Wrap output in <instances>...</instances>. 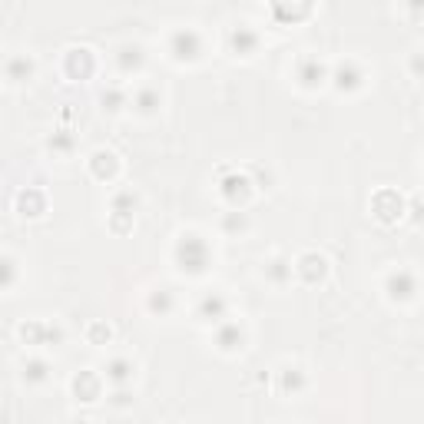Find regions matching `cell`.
Returning a JSON list of instances; mask_svg holds the SVG:
<instances>
[{
  "mask_svg": "<svg viewBox=\"0 0 424 424\" xmlns=\"http://www.w3.org/2000/svg\"><path fill=\"white\" fill-rule=\"evenodd\" d=\"M176 262H179V269L189 272V275H199V272L209 269L212 262V252L209 245H206V239H199V235H179V242H176Z\"/></svg>",
  "mask_w": 424,
  "mask_h": 424,
  "instance_id": "1",
  "label": "cell"
},
{
  "mask_svg": "<svg viewBox=\"0 0 424 424\" xmlns=\"http://www.w3.org/2000/svg\"><path fill=\"white\" fill-rule=\"evenodd\" d=\"M169 53H173L176 60H199L203 57V37H199L193 27L176 30L173 40H169Z\"/></svg>",
  "mask_w": 424,
  "mask_h": 424,
  "instance_id": "2",
  "label": "cell"
},
{
  "mask_svg": "<svg viewBox=\"0 0 424 424\" xmlns=\"http://www.w3.org/2000/svg\"><path fill=\"white\" fill-rule=\"evenodd\" d=\"M388 295L395 302H411L421 292V285H418V279H415V272H408V269H398V272H391L388 275Z\"/></svg>",
  "mask_w": 424,
  "mask_h": 424,
  "instance_id": "3",
  "label": "cell"
},
{
  "mask_svg": "<svg viewBox=\"0 0 424 424\" xmlns=\"http://www.w3.org/2000/svg\"><path fill=\"white\" fill-rule=\"evenodd\" d=\"M63 67H67V73L73 80H83L93 73V53H90L87 47H73L67 50V60H63Z\"/></svg>",
  "mask_w": 424,
  "mask_h": 424,
  "instance_id": "4",
  "label": "cell"
},
{
  "mask_svg": "<svg viewBox=\"0 0 424 424\" xmlns=\"http://www.w3.org/2000/svg\"><path fill=\"white\" fill-rule=\"evenodd\" d=\"M401 212H405V203H401V196H398V193L385 189V193L375 196V216L381 222H395Z\"/></svg>",
  "mask_w": 424,
  "mask_h": 424,
  "instance_id": "5",
  "label": "cell"
},
{
  "mask_svg": "<svg viewBox=\"0 0 424 424\" xmlns=\"http://www.w3.org/2000/svg\"><path fill=\"white\" fill-rule=\"evenodd\" d=\"M229 47H232V53H235V57H252V53H255V47H259V37H255L249 27H235L229 33Z\"/></svg>",
  "mask_w": 424,
  "mask_h": 424,
  "instance_id": "6",
  "label": "cell"
},
{
  "mask_svg": "<svg viewBox=\"0 0 424 424\" xmlns=\"http://www.w3.org/2000/svg\"><path fill=\"white\" fill-rule=\"evenodd\" d=\"M242 341H245V332H242L239 322H226V325L216 332V345H219L222 351H239Z\"/></svg>",
  "mask_w": 424,
  "mask_h": 424,
  "instance_id": "7",
  "label": "cell"
},
{
  "mask_svg": "<svg viewBox=\"0 0 424 424\" xmlns=\"http://www.w3.org/2000/svg\"><path fill=\"white\" fill-rule=\"evenodd\" d=\"M299 80H302V87L312 90V87H322V83L328 80V73H325V67H322L315 57H305L299 63Z\"/></svg>",
  "mask_w": 424,
  "mask_h": 424,
  "instance_id": "8",
  "label": "cell"
},
{
  "mask_svg": "<svg viewBox=\"0 0 424 424\" xmlns=\"http://www.w3.org/2000/svg\"><path fill=\"white\" fill-rule=\"evenodd\" d=\"M226 295H219V292H212V295H206L203 302H199V309H196V315L203 318V322H219V318H226Z\"/></svg>",
  "mask_w": 424,
  "mask_h": 424,
  "instance_id": "9",
  "label": "cell"
},
{
  "mask_svg": "<svg viewBox=\"0 0 424 424\" xmlns=\"http://www.w3.org/2000/svg\"><path fill=\"white\" fill-rule=\"evenodd\" d=\"M332 80H335L338 90H358V87H361V80H365V73H361V70L348 60V63H338V70H335V77H332Z\"/></svg>",
  "mask_w": 424,
  "mask_h": 424,
  "instance_id": "10",
  "label": "cell"
},
{
  "mask_svg": "<svg viewBox=\"0 0 424 424\" xmlns=\"http://www.w3.org/2000/svg\"><path fill=\"white\" fill-rule=\"evenodd\" d=\"M73 395H77L80 401H97L100 398V378L90 375V371H80V375L73 378Z\"/></svg>",
  "mask_w": 424,
  "mask_h": 424,
  "instance_id": "11",
  "label": "cell"
},
{
  "mask_svg": "<svg viewBox=\"0 0 424 424\" xmlns=\"http://www.w3.org/2000/svg\"><path fill=\"white\" fill-rule=\"evenodd\" d=\"M249 176H229L226 183H222V193H226V199H229L232 206H242L245 203V196H249Z\"/></svg>",
  "mask_w": 424,
  "mask_h": 424,
  "instance_id": "12",
  "label": "cell"
},
{
  "mask_svg": "<svg viewBox=\"0 0 424 424\" xmlns=\"http://www.w3.org/2000/svg\"><path fill=\"white\" fill-rule=\"evenodd\" d=\"M133 371H136V365L129 358H113V361L106 365V378H110L116 388H123L126 381H133Z\"/></svg>",
  "mask_w": 424,
  "mask_h": 424,
  "instance_id": "13",
  "label": "cell"
},
{
  "mask_svg": "<svg viewBox=\"0 0 424 424\" xmlns=\"http://www.w3.org/2000/svg\"><path fill=\"white\" fill-rule=\"evenodd\" d=\"M295 269L302 272V279H305V282H315V279H322V275H325L328 262L322 259V255H315V252H309V255H302V259H299V265H295Z\"/></svg>",
  "mask_w": 424,
  "mask_h": 424,
  "instance_id": "14",
  "label": "cell"
},
{
  "mask_svg": "<svg viewBox=\"0 0 424 424\" xmlns=\"http://www.w3.org/2000/svg\"><path fill=\"white\" fill-rule=\"evenodd\" d=\"M159 103H163V97H159V90L156 87H143L139 93L133 97V106L139 110L143 116H149V113H156L159 110Z\"/></svg>",
  "mask_w": 424,
  "mask_h": 424,
  "instance_id": "15",
  "label": "cell"
},
{
  "mask_svg": "<svg viewBox=\"0 0 424 424\" xmlns=\"http://www.w3.org/2000/svg\"><path fill=\"white\" fill-rule=\"evenodd\" d=\"M20 335L27 345H40V338H60V332L53 325H43V322H30V325L20 328Z\"/></svg>",
  "mask_w": 424,
  "mask_h": 424,
  "instance_id": "16",
  "label": "cell"
},
{
  "mask_svg": "<svg viewBox=\"0 0 424 424\" xmlns=\"http://www.w3.org/2000/svg\"><path fill=\"white\" fill-rule=\"evenodd\" d=\"M90 166H93V173H97L100 179H113V176H116V156L110 153V149H100V153H93Z\"/></svg>",
  "mask_w": 424,
  "mask_h": 424,
  "instance_id": "17",
  "label": "cell"
},
{
  "mask_svg": "<svg viewBox=\"0 0 424 424\" xmlns=\"http://www.w3.org/2000/svg\"><path fill=\"white\" fill-rule=\"evenodd\" d=\"M143 67V47H129V43H126L123 50H120V70H123V73H129V70H139Z\"/></svg>",
  "mask_w": 424,
  "mask_h": 424,
  "instance_id": "18",
  "label": "cell"
},
{
  "mask_svg": "<svg viewBox=\"0 0 424 424\" xmlns=\"http://www.w3.org/2000/svg\"><path fill=\"white\" fill-rule=\"evenodd\" d=\"M30 70H33V63H30L27 57H14L7 63V80H14V83H20V80L30 77Z\"/></svg>",
  "mask_w": 424,
  "mask_h": 424,
  "instance_id": "19",
  "label": "cell"
},
{
  "mask_svg": "<svg viewBox=\"0 0 424 424\" xmlns=\"http://www.w3.org/2000/svg\"><path fill=\"white\" fill-rule=\"evenodd\" d=\"M20 209H23V216H40L43 212V196L40 193H20Z\"/></svg>",
  "mask_w": 424,
  "mask_h": 424,
  "instance_id": "20",
  "label": "cell"
},
{
  "mask_svg": "<svg viewBox=\"0 0 424 424\" xmlns=\"http://www.w3.org/2000/svg\"><path fill=\"white\" fill-rule=\"evenodd\" d=\"M265 272H269L272 282H285L292 275V265H289V262H282V259H275V262H269V269H265Z\"/></svg>",
  "mask_w": 424,
  "mask_h": 424,
  "instance_id": "21",
  "label": "cell"
},
{
  "mask_svg": "<svg viewBox=\"0 0 424 424\" xmlns=\"http://www.w3.org/2000/svg\"><path fill=\"white\" fill-rule=\"evenodd\" d=\"M23 378L27 381H43L47 378V361H27L23 365Z\"/></svg>",
  "mask_w": 424,
  "mask_h": 424,
  "instance_id": "22",
  "label": "cell"
},
{
  "mask_svg": "<svg viewBox=\"0 0 424 424\" xmlns=\"http://www.w3.org/2000/svg\"><path fill=\"white\" fill-rule=\"evenodd\" d=\"M149 309H153V312H169V309H173V299H169V292L159 289V295H153V299H149Z\"/></svg>",
  "mask_w": 424,
  "mask_h": 424,
  "instance_id": "23",
  "label": "cell"
},
{
  "mask_svg": "<svg viewBox=\"0 0 424 424\" xmlns=\"http://www.w3.org/2000/svg\"><path fill=\"white\" fill-rule=\"evenodd\" d=\"M100 100H103V110H120V106L126 103V97L120 93V90H106Z\"/></svg>",
  "mask_w": 424,
  "mask_h": 424,
  "instance_id": "24",
  "label": "cell"
},
{
  "mask_svg": "<svg viewBox=\"0 0 424 424\" xmlns=\"http://www.w3.org/2000/svg\"><path fill=\"white\" fill-rule=\"evenodd\" d=\"M282 388H285V391H289V388H292V391L302 388V375H299V371H292V375L285 371V375H282Z\"/></svg>",
  "mask_w": 424,
  "mask_h": 424,
  "instance_id": "25",
  "label": "cell"
},
{
  "mask_svg": "<svg viewBox=\"0 0 424 424\" xmlns=\"http://www.w3.org/2000/svg\"><path fill=\"white\" fill-rule=\"evenodd\" d=\"M411 70H415L418 77H424V53H415V57H411Z\"/></svg>",
  "mask_w": 424,
  "mask_h": 424,
  "instance_id": "26",
  "label": "cell"
},
{
  "mask_svg": "<svg viewBox=\"0 0 424 424\" xmlns=\"http://www.w3.org/2000/svg\"><path fill=\"white\" fill-rule=\"evenodd\" d=\"M411 212H415V222H424V199H415V203H411Z\"/></svg>",
  "mask_w": 424,
  "mask_h": 424,
  "instance_id": "27",
  "label": "cell"
},
{
  "mask_svg": "<svg viewBox=\"0 0 424 424\" xmlns=\"http://www.w3.org/2000/svg\"><path fill=\"white\" fill-rule=\"evenodd\" d=\"M70 143H73V139H67V136H60V139H50V146H57V149H70Z\"/></svg>",
  "mask_w": 424,
  "mask_h": 424,
  "instance_id": "28",
  "label": "cell"
},
{
  "mask_svg": "<svg viewBox=\"0 0 424 424\" xmlns=\"http://www.w3.org/2000/svg\"><path fill=\"white\" fill-rule=\"evenodd\" d=\"M93 338H106V341H110V328H103V325H93Z\"/></svg>",
  "mask_w": 424,
  "mask_h": 424,
  "instance_id": "29",
  "label": "cell"
},
{
  "mask_svg": "<svg viewBox=\"0 0 424 424\" xmlns=\"http://www.w3.org/2000/svg\"><path fill=\"white\" fill-rule=\"evenodd\" d=\"M408 4H411V10H415V14H424V0H408Z\"/></svg>",
  "mask_w": 424,
  "mask_h": 424,
  "instance_id": "30",
  "label": "cell"
}]
</instances>
